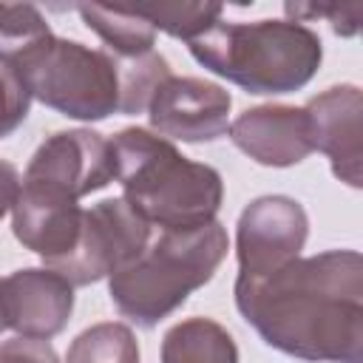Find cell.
<instances>
[{
    "label": "cell",
    "mask_w": 363,
    "mask_h": 363,
    "mask_svg": "<svg viewBox=\"0 0 363 363\" xmlns=\"http://www.w3.org/2000/svg\"><path fill=\"white\" fill-rule=\"evenodd\" d=\"M235 306L258 337L306 363H363V255L326 250L235 278Z\"/></svg>",
    "instance_id": "cell-1"
},
{
    "label": "cell",
    "mask_w": 363,
    "mask_h": 363,
    "mask_svg": "<svg viewBox=\"0 0 363 363\" xmlns=\"http://www.w3.org/2000/svg\"><path fill=\"white\" fill-rule=\"evenodd\" d=\"M113 182L122 199L162 230H199L216 221L224 179L216 167L187 159L170 139L147 128H122L111 139Z\"/></svg>",
    "instance_id": "cell-2"
},
{
    "label": "cell",
    "mask_w": 363,
    "mask_h": 363,
    "mask_svg": "<svg viewBox=\"0 0 363 363\" xmlns=\"http://www.w3.org/2000/svg\"><path fill=\"white\" fill-rule=\"evenodd\" d=\"M187 48L201 68L255 96L301 91L323 60L318 31L295 20H218Z\"/></svg>",
    "instance_id": "cell-3"
},
{
    "label": "cell",
    "mask_w": 363,
    "mask_h": 363,
    "mask_svg": "<svg viewBox=\"0 0 363 363\" xmlns=\"http://www.w3.org/2000/svg\"><path fill=\"white\" fill-rule=\"evenodd\" d=\"M227 250L221 221L199 230H162L133 264L108 278L111 303L139 329H153L216 275Z\"/></svg>",
    "instance_id": "cell-4"
},
{
    "label": "cell",
    "mask_w": 363,
    "mask_h": 363,
    "mask_svg": "<svg viewBox=\"0 0 363 363\" xmlns=\"http://www.w3.org/2000/svg\"><path fill=\"white\" fill-rule=\"evenodd\" d=\"M11 71L31 99L68 119L102 122L119 113V62L102 48L51 34L23 54Z\"/></svg>",
    "instance_id": "cell-5"
},
{
    "label": "cell",
    "mask_w": 363,
    "mask_h": 363,
    "mask_svg": "<svg viewBox=\"0 0 363 363\" xmlns=\"http://www.w3.org/2000/svg\"><path fill=\"white\" fill-rule=\"evenodd\" d=\"M150 244V224L122 199H102L82 210V227L68 255L45 264L71 286H88L133 264Z\"/></svg>",
    "instance_id": "cell-6"
},
{
    "label": "cell",
    "mask_w": 363,
    "mask_h": 363,
    "mask_svg": "<svg viewBox=\"0 0 363 363\" xmlns=\"http://www.w3.org/2000/svg\"><path fill=\"white\" fill-rule=\"evenodd\" d=\"M309 238V216L292 196L252 199L235 224L238 278H255L295 261Z\"/></svg>",
    "instance_id": "cell-7"
},
{
    "label": "cell",
    "mask_w": 363,
    "mask_h": 363,
    "mask_svg": "<svg viewBox=\"0 0 363 363\" xmlns=\"http://www.w3.org/2000/svg\"><path fill=\"white\" fill-rule=\"evenodd\" d=\"M113 176L111 142L91 128H74L45 136V142L28 159L23 182L45 184L79 201L82 196L108 187Z\"/></svg>",
    "instance_id": "cell-8"
},
{
    "label": "cell",
    "mask_w": 363,
    "mask_h": 363,
    "mask_svg": "<svg viewBox=\"0 0 363 363\" xmlns=\"http://www.w3.org/2000/svg\"><path fill=\"white\" fill-rule=\"evenodd\" d=\"M233 96L218 82H207L199 77H167L150 105L147 119L153 133L170 142H216L230 128Z\"/></svg>",
    "instance_id": "cell-9"
},
{
    "label": "cell",
    "mask_w": 363,
    "mask_h": 363,
    "mask_svg": "<svg viewBox=\"0 0 363 363\" xmlns=\"http://www.w3.org/2000/svg\"><path fill=\"white\" fill-rule=\"evenodd\" d=\"M0 309L6 329H14L23 337L51 340L68 326L74 286L48 267L14 269L0 281Z\"/></svg>",
    "instance_id": "cell-10"
},
{
    "label": "cell",
    "mask_w": 363,
    "mask_h": 363,
    "mask_svg": "<svg viewBox=\"0 0 363 363\" xmlns=\"http://www.w3.org/2000/svg\"><path fill=\"white\" fill-rule=\"evenodd\" d=\"M312 128V145L320 150L332 173L349 187L363 184V94L357 85H332L303 105Z\"/></svg>",
    "instance_id": "cell-11"
},
{
    "label": "cell",
    "mask_w": 363,
    "mask_h": 363,
    "mask_svg": "<svg viewBox=\"0 0 363 363\" xmlns=\"http://www.w3.org/2000/svg\"><path fill=\"white\" fill-rule=\"evenodd\" d=\"M227 133L241 153L264 167H292L315 150L309 116L295 105L247 108L230 122Z\"/></svg>",
    "instance_id": "cell-12"
},
{
    "label": "cell",
    "mask_w": 363,
    "mask_h": 363,
    "mask_svg": "<svg viewBox=\"0 0 363 363\" xmlns=\"http://www.w3.org/2000/svg\"><path fill=\"white\" fill-rule=\"evenodd\" d=\"M82 227V207L37 182H23L20 199L11 210V233L14 238L37 252L43 264H51L68 255L77 244Z\"/></svg>",
    "instance_id": "cell-13"
},
{
    "label": "cell",
    "mask_w": 363,
    "mask_h": 363,
    "mask_svg": "<svg viewBox=\"0 0 363 363\" xmlns=\"http://www.w3.org/2000/svg\"><path fill=\"white\" fill-rule=\"evenodd\" d=\"M162 363H238L233 335L213 318H187L162 337Z\"/></svg>",
    "instance_id": "cell-14"
},
{
    "label": "cell",
    "mask_w": 363,
    "mask_h": 363,
    "mask_svg": "<svg viewBox=\"0 0 363 363\" xmlns=\"http://www.w3.org/2000/svg\"><path fill=\"white\" fill-rule=\"evenodd\" d=\"M82 23L108 45V54L128 60L153 51L156 31L133 6H77Z\"/></svg>",
    "instance_id": "cell-15"
},
{
    "label": "cell",
    "mask_w": 363,
    "mask_h": 363,
    "mask_svg": "<svg viewBox=\"0 0 363 363\" xmlns=\"http://www.w3.org/2000/svg\"><path fill=\"white\" fill-rule=\"evenodd\" d=\"M65 363H139V343L119 320L94 323L71 340Z\"/></svg>",
    "instance_id": "cell-16"
},
{
    "label": "cell",
    "mask_w": 363,
    "mask_h": 363,
    "mask_svg": "<svg viewBox=\"0 0 363 363\" xmlns=\"http://www.w3.org/2000/svg\"><path fill=\"white\" fill-rule=\"evenodd\" d=\"M119 113L136 116L147 111L156 88L170 77V65L159 51L119 60Z\"/></svg>",
    "instance_id": "cell-17"
},
{
    "label": "cell",
    "mask_w": 363,
    "mask_h": 363,
    "mask_svg": "<svg viewBox=\"0 0 363 363\" xmlns=\"http://www.w3.org/2000/svg\"><path fill=\"white\" fill-rule=\"evenodd\" d=\"M133 9L153 26V31H164L184 43H193L196 37L210 31L224 11V6L218 3H145Z\"/></svg>",
    "instance_id": "cell-18"
},
{
    "label": "cell",
    "mask_w": 363,
    "mask_h": 363,
    "mask_svg": "<svg viewBox=\"0 0 363 363\" xmlns=\"http://www.w3.org/2000/svg\"><path fill=\"white\" fill-rule=\"evenodd\" d=\"M51 26L31 3H0V65L11 68L23 54L51 37Z\"/></svg>",
    "instance_id": "cell-19"
},
{
    "label": "cell",
    "mask_w": 363,
    "mask_h": 363,
    "mask_svg": "<svg viewBox=\"0 0 363 363\" xmlns=\"http://www.w3.org/2000/svg\"><path fill=\"white\" fill-rule=\"evenodd\" d=\"M28 111H31L28 88L11 68L0 65V139L11 136L28 119Z\"/></svg>",
    "instance_id": "cell-20"
},
{
    "label": "cell",
    "mask_w": 363,
    "mask_h": 363,
    "mask_svg": "<svg viewBox=\"0 0 363 363\" xmlns=\"http://www.w3.org/2000/svg\"><path fill=\"white\" fill-rule=\"evenodd\" d=\"M284 11L289 14V20L295 23H303L309 17H326L332 23V31L335 34H343V37H352L357 34L360 28V11L363 6L354 3V6H340V3H326V6H301V3H286Z\"/></svg>",
    "instance_id": "cell-21"
},
{
    "label": "cell",
    "mask_w": 363,
    "mask_h": 363,
    "mask_svg": "<svg viewBox=\"0 0 363 363\" xmlns=\"http://www.w3.org/2000/svg\"><path fill=\"white\" fill-rule=\"evenodd\" d=\"M0 363H60V354L45 337L14 335L0 340Z\"/></svg>",
    "instance_id": "cell-22"
},
{
    "label": "cell",
    "mask_w": 363,
    "mask_h": 363,
    "mask_svg": "<svg viewBox=\"0 0 363 363\" xmlns=\"http://www.w3.org/2000/svg\"><path fill=\"white\" fill-rule=\"evenodd\" d=\"M20 190H23V179H20V170L0 159V218H6V213L14 210L17 199H20Z\"/></svg>",
    "instance_id": "cell-23"
},
{
    "label": "cell",
    "mask_w": 363,
    "mask_h": 363,
    "mask_svg": "<svg viewBox=\"0 0 363 363\" xmlns=\"http://www.w3.org/2000/svg\"><path fill=\"white\" fill-rule=\"evenodd\" d=\"M6 329V320H3V309H0V332Z\"/></svg>",
    "instance_id": "cell-24"
}]
</instances>
